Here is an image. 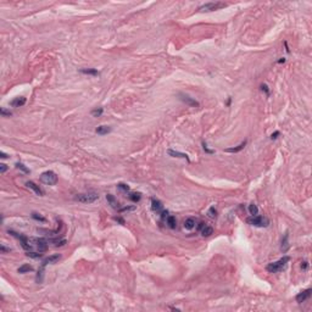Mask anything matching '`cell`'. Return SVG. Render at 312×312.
I'll list each match as a JSON object with an SVG mask.
<instances>
[{
    "instance_id": "13",
    "label": "cell",
    "mask_w": 312,
    "mask_h": 312,
    "mask_svg": "<svg viewBox=\"0 0 312 312\" xmlns=\"http://www.w3.org/2000/svg\"><path fill=\"white\" fill-rule=\"evenodd\" d=\"M60 258H61V255H60V254L51 255V256H49V257H47L45 260H44V261L42 262V265H43V266H47V265H49V263H56Z\"/></svg>"
},
{
    "instance_id": "20",
    "label": "cell",
    "mask_w": 312,
    "mask_h": 312,
    "mask_svg": "<svg viewBox=\"0 0 312 312\" xmlns=\"http://www.w3.org/2000/svg\"><path fill=\"white\" fill-rule=\"evenodd\" d=\"M195 223H196V221H195L194 218H191V217H190V218H187V220L184 221V224H183V226H184L185 229H188V231H191V229L195 227Z\"/></svg>"
},
{
    "instance_id": "10",
    "label": "cell",
    "mask_w": 312,
    "mask_h": 312,
    "mask_svg": "<svg viewBox=\"0 0 312 312\" xmlns=\"http://www.w3.org/2000/svg\"><path fill=\"white\" fill-rule=\"evenodd\" d=\"M167 154L169 156H172V157H181V159H184L189 162V156L184 152H181V151H176V150H172V149H168L167 150Z\"/></svg>"
},
{
    "instance_id": "34",
    "label": "cell",
    "mask_w": 312,
    "mask_h": 312,
    "mask_svg": "<svg viewBox=\"0 0 312 312\" xmlns=\"http://www.w3.org/2000/svg\"><path fill=\"white\" fill-rule=\"evenodd\" d=\"M0 114H1V116L3 117H10V116H12V112L10 110H6L5 107H1L0 109Z\"/></svg>"
},
{
    "instance_id": "37",
    "label": "cell",
    "mask_w": 312,
    "mask_h": 312,
    "mask_svg": "<svg viewBox=\"0 0 312 312\" xmlns=\"http://www.w3.org/2000/svg\"><path fill=\"white\" fill-rule=\"evenodd\" d=\"M203 149H204V151H205L206 154H213V152H215V150H210V149H209V146H207V144H206L205 142H203Z\"/></svg>"
},
{
    "instance_id": "28",
    "label": "cell",
    "mask_w": 312,
    "mask_h": 312,
    "mask_svg": "<svg viewBox=\"0 0 312 312\" xmlns=\"http://www.w3.org/2000/svg\"><path fill=\"white\" fill-rule=\"evenodd\" d=\"M207 215H209V216H210L211 218H217L218 212H217V210L212 206V207H210V209H209V211H207Z\"/></svg>"
},
{
    "instance_id": "1",
    "label": "cell",
    "mask_w": 312,
    "mask_h": 312,
    "mask_svg": "<svg viewBox=\"0 0 312 312\" xmlns=\"http://www.w3.org/2000/svg\"><path fill=\"white\" fill-rule=\"evenodd\" d=\"M289 261H290V257H289V256H283L282 258H279L278 261L268 263V265H267V267H266V270L268 271L270 273H277V272H280L282 270H284V268H285V266H287V263H288Z\"/></svg>"
},
{
    "instance_id": "7",
    "label": "cell",
    "mask_w": 312,
    "mask_h": 312,
    "mask_svg": "<svg viewBox=\"0 0 312 312\" xmlns=\"http://www.w3.org/2000/svg\"><path fill=\"white\" fill-rule=\"evenodd\" d=\"M178 96H179V99H181L183 102L187 104V105H189V106H191V107H200L199 101H196L194 98H191V96H189V95H187V94H183V93H179V94H178Z\"/></svg>"
},
{
    "instance_id": "44",
    "label": "cell",
    "mask_w": 312,
    "mask_h": 312,
    "mask_svg": "<svg viewBox=\"0 0 312 312\" xmlns=\"http://www.w3.org/2000/svg\"><path fill=\"white\" fill-rule=\"evenodd\" d=\"M204 227H205V223H204V222H200V223L198 224V231H201Z\"/></svg>"
},
{
    "instance_id": "22",
    "label": "cell",
    "mask_w": 312,
    "mask_h": 312,
    "mask_svg": "<svg viewBox=\"0 0 312 312\" xmlns=\"http://www.w3.org/2000/svg\"><path fill=\"white\" fill-rule=\"evenodd\" d=\"M200 232H201V235L204 238H207V236H210V235L213 234V228L211 226H205Z\"/></svg>"
},
{
    "instance_id": "6",
    "label": "cell",
    "mask_w": 312,
    "mask_h": 312,
    "mask_svg": "<svg viewBox=\"0 0 312 312\" xmlns=\"http://www.w3.org/2000/svg\"><path fill=\"white\" fill-rule=\"evenodd\" d=\"M9 233H10L11 235H13V236H16V238H17V239L21 241L22 248H23L26 251H29V250L32 249V245H31V240H32V239H29V238H27V236L23 235V234H18V233L13 232V231H10V229H9Z\"/></svg>"
},
{
    "instance_id": "15",
    "label": "cell",
    "mask_w": 312,
    "mask_h": 312,
    "mask_svg": "<svg viewBox=\"0 0 312 312\" xmlns=\"http://www.w3.org/2000/svg\"><path fill=\"white\" fill-rule=\"evenodd\" d=\"M246 146V140H244L243 143H240L239 145H236V146H233V148H227V149H224L226 152H239L241 151Z\"/></svg>"
},
{
    "instance_id": "8",
    "label": "cell",
    "mask_w": 312,
    "mask_h": 312,
    "mask_svg": "<svg viewBox=\"0 0 312 312\" xmlns=\"http://www.w3.org/2000/svg\"><path fill=\"white\" fill-rule=\"evenodd\" d=\"M34 243H35V246L38 249L39 252H44L48 250V244H49V240L44 239V238H34L32 239Z\"/></svg>"
},
{
    "instance_id": "27",
    "label": "cell",
    "mask_w": 312,
    "mask_h": 312,
    "mask_svg": "<svg viewBox=\"0 0 312 312\" xmlns=\"http://www.w3.org/2000/svg\"><path fill=\"white\" fill-rule=\"evenodd\" d=\"M49 243L54 244L55 246H64L67 241H66V239H49Z\"/></svg>"
},
{
    "instance_id": "32",
    "label": "cell",
    "mask_w": 312,
    "mask_h": 312,
    "mask_svg": "<svg viewBox=\"0 0 312 312\" xmlns=\"http://www.w3.org/2000/svg\"><path fill=\"white\" fill-rule=\"evenodd\" d=\"M117 188L120 189V190H122V191H124V193H127V191L131 190V189H129V185H127L126 183H118V184H117Z\"/></svg>"
},
{
    "instance_id": "23",
    "label": "cell",
    "mask_w": 312,
    "mask_h": 312,
    "mask_svg": "<svg viewBox=\"0 0 312 312\" xmlns=\"http://www.w3.org/2000/svg\"><path fill=\"white\" fill-rule=\"evenodd\" d=\"M44 267H45V266H43V265H42V267H40V268L38 270V273H37L35 282H37V283H38V284H39V283H42V282H43V278H44Z\"/></svg>"
},
{
    "instance_id": "21",
    "label": "cell",
    "mask_w": 312,
    "mask_h": 312,
    "mask_svg": "<svg viewBox=\"0 0 312 312\" xmlns=\"http://www.w3.org/2000/svg\"><path fill=\"white\" fill-rule=\"evenodd\" d=\"M166 223H167V226L171 229H174L177 227V220H176L174 216H171V215H168L167 218H166Z\"/></svg>"
},
{
    "instance_id": "24",
    "label": "cell",
    "mask_w": 312,
    "mask_h": 312,
    "mask_svg": "<svg viewBox=\"0 0 312 312\" xmlns=\"http://www.w3.org/2000/svg\"><path fill=\"white\" fill-rule=\"evenodd\" d=\"M128 199L132 200L133 203H138V201H140V199H142V194H140V193H131L128 195Z\"/></svg>"
},
{
    "instance_id": "43",
    "label": "cell",
    "mask_w": 312,
    "mask_h": 312,
    "mask_svg": "<svg viewBox=\"0 0 312 312\" xmlns=\"http://www.w3.org/2000/svg\"><path fill=\"white\" fill-rule=\"evenodd\" d=\"M0 157H1V159H7V157H9V155L5 154L4 151H0Z\"/></svg>"
},
{
    "instance_id": "39",
    "label": "cell",
    "mask_w": 312,
    "mask_h": 312,
    "mask_svg": "<svg viewBox=\"0 0 312 312\" xmlns=\"http://www.w3.org/2000/svg\"><path fill=\"white\" fill-rule=\"evenodd\" d=\"M168 216V211L167 210H162L161 211V220H166Z\"/></svg>"
},
{
    "instance_id": "19",
    "label": "cell",
    "mask_w": 312,
    "mask_h": 312,
    "mask_svg": "<svg viewBox=\"0 0 312 312\" xmlns=\"http://www.w3.org/2000/svg\"><path fill=\"white\" fill-rule=\"evenodd\" d=\"M80 73H83V75H88V76H99L100 72L95 68H82L79 70Z\"/></svg>"
},
{
    "instance_id": "3",
    "label": "cell",
    "mask_w": 312,
    "mask_h": 312,
    "mask_svg": "<svg viewBox=\"0 0 312 312\" xmlns=\"http://www.w3.org/2000/svg\"><path fill=\"white\" fill-rule=\"evenodd\" d=\"M246 222L250 226H255V227H268L270 226V220L263 216H251L246 218Z\"/></svg>"
},
{
    "instance_id": "35",
    "label": "cell",
    "mask_w": 312,
    "mask_h": 312,
    "mask_svg": "<svg viewBox=\"0 0 312 312\" xmlns=\"http://www.w3.org/2000/svg\"><path fill=\"white\" fill-rule=\"evenodd\" d=\"M137 209V206H126V207H122V209H120V212H129V211H134Z\"/></svg>"
},
{
    "instance_id": "45",
    "label": "cell",
    "mask_w": 312,
    "mask_h": 312,
    "mask_svg": "<svg viewBox=\"0 0 312 312\" xmlns=\"http://www.w3.org/2000/svg\"><path fill=\"white\" fill-rule=\"evenodd\" d=\"M0 249H1L3 252H10V249H7L5 245H1V248H0Z\"/></svg>"
},
{
    "instance_id": "16",
    "label": "cell",
    "mask_w": 312,
    "mask_h": 312,
    "mask_svg": "<svg viewBox=\"0 0 312 312\" xmlns=\"http://www.w3.org/2000/svg\"><path fill=\"white\" fill-rule=\"evenodd\" d=\"M289 246H290V245H289V234L287 232L284 234V236H283V240H282V245H280L282 252H287L289 250Z\"/></svg>"
},
{
    "instance_id": "14",
    "label": "cell",
    "mask_w": 312,
    "mask_h": 312,
    "mask_svg": "<svg viewBox=\"0 0 312 312\" xmlns=\"http://www.w3.org/2000/svg\"><path fill=\"white\" fill-rule=\"evenodd\" d=\"M26 98L25 96H20V98H16V99H13L11 102H10V105L12 107H21V106H23L25 104H26Z\"/></svg>"
},
{
    "instance_id": "38",
    "label": "cell",
    "mask_w": 312,
    "mask_h": 312,
    "mask_svg": "<svg viewBox=\"0 0 312 312\" xmlns=\"http://www.w3.org/2000/svg\"><path fill=\"white\" fill-rule=\"evenodd\" d=\"M7 171V166L5 163H0V173H5Z\"/></svg>"
},
{
    "instance_id": "33",
    "label": "cell",
    "mask_w": 312,
    "mask_h": 312,
    "mask_svg": "<svg viewBox=\"0 0 312 312\" xmlns=\"http://www.w3.org/2000/svg\"><path fill=\"white\" fill-rule=\"evenodd\" d=\"M16 167H17L18 169H21V171H23L25 173H31V171H29V169H28L22 162H16Z\"/></svg>"
},
{
    "instance_id": "18",
    "label": "cell",
    "mask_w": 312,
    "mask_h": 312,
    "mask_svg": "<svg viewBox=\"0 0 312 312\" xmlns=\"http://www.w3.org/2000/svg\"><path fill=\"white\" fill-rule=\"evenodd\" d=\"M106 200H107V203L111 205V207H112V209H118L120 204H118V201L116 200V198H115L114 195L107 194V195H106Z\"/></svg>"
},
{
    "instance_id": "30",
    "label": "cell",
    "mask_w": 312,
    "mask_h": 312,
    "mask_svg": "<svg viewBox=\"0 0 312 312\" xmlns=\"http://www.w3.org/2000/svg\"><path fill=\"white\" fill-rule=\"evenodd\" d=\"M26 255L28 257H32V258H42L43 257V254H39V252H33V251H27Z\"/></svg>"
},
{
    "instance_id": "29",
    "label": "cell",
    "mask_w": 312,
    "mask_h": 312,
    "mask_svg": "<svg viewBox=\"0 0 312 312\" xmlns=\"http://www.w3.org/2000/svg\"><path fill=\"white\" fill-rule=\"evenodd\" d=\"M32 218H34L35 221H39V222H47V218L43 217L42 215L37 213V212H32Z\"/></svg>"
},
{
    "instance_id": "26",
    "label": "cell",
    "mask_w": 312,
    "mask_h": 312,
    "mask_svg": "<svg viewBox=\"0 0 312 312\" xmlns=\"http://www.w3.org/2000/svg\"><path fill=\"white\" fill-rule=\"evenodd\" d=\"M32 271H33V267L29 266V265H22L17 270L18 273H27V272H32Z\"/></svg>"
},
{
    "instance_id": "46",
    "label": "cell",
    "mask_w": 312,
    "mask_h": 312,
    "mask_svg": "<svg viewBox=\"0 0 312 312\" xmlns=\"http://www.w3.org/2000/svg\"><path fill=\"white\" fill-rule=\"evenodd\" d=\"M285 62V59L284 57H282V59H279L278 60V64H284Z\"/></svg>"
},
{
    "instance_id": "31",
    "label": "cell",
    "mask_w": 312,
    "mask_h": 312,
    "mask_svg": "<svg viewBox=\"0 0 312 312\" xmlns=\"http://www.w3.org/2000/svg\"><path fill=\"white\" fill-rule=\"evenodd\" d=\"M102 112H104V109H102V107L94 109V110L92 111V116H93V117H100V116L102 115Z\"/></svg>"
},
{
    "instance_id": "5",
    "label": "cell",
    "mask_w": 312,
    "mask_h": 312,
    "mask_svg": "<svg viewBox=\"0 0 312 312\" xmlns=\"http://www.w3.org/2000/svg\"><path fill=\"white\" fill-rule=\"evenodd\" d=\"M227 4L224 3H221V1H216V3H207V4H204L199 7V11L200 12H210V11H216V10H220L222 7H226Z\"/></svg>"
},
{
    "instance_id": "42",
    "label": "cell",
    "mask_w": 312,
    "mask_h": 312,
    "mask_svg": "<svg viewBox=\"0 0 312 312\" xmlns=\"http://www.w3.org/2000/svg\"><path fill=\"white\" fill-rule=\"evenodd\" d=\"M115 221H117L118 223H121V224H124V220L122 217H115Z\"/></svg>"
},
{
    "instance_id": "17",
    "label": "cell",
    "mask_w": 312,
    "mask_h": 312,
    "mask_svg": "<svg viewBox=\"0 0 312 312\" xmlns=\"http://www.w3.org/2000/svg\"><path fill=\"white\" fill-rule=\"evenodd\" d=\"M112 129H111V127H109V126H99V127L95 129L96 134H99V136H105L107 133H110Z\"/></svg>"
},
{
    "instance_id": "12",
    "label": "cell",
    "mask_w": 312,
    "mask_h": 312,
    "mask_svg": "<svg viewBox=\"0 0 312 312\" xmlns=\"http://www.w3.org/2000/svg\"><path fill=\"white\" fill-rule=\"evenodd\" d=\"M151 209L155 212H161L163 210V205H162V203L160 201V200L152 198L151 199Z\"/></svg>"
},
{
    "instance_id": "9",
    "label": "cell",
    "mask_w": 312,
    "mask_h": 312,
    "mask_svg": "<svg viewBox=\"0 0 312 312\" xmlns=\"http://www.w3.org/2000/svg\"><path fill=\"white\" fill-rule=\"evenodd\" d=\"M311 293H312V289H306V290H302V292H300L298 295H296V298H295V300H296V302L298 304H302V302H305L310 296H311Z\"/></svg>"
},
{
    "instance_id": "11",
    "label": "cell",
    "mask_w": 312,
    "mask_h": 312,
    "mask_svg": "<svg viewBox=\"0 0 312 312\" xmlns=\"http://www.w3.org/2000/svg\"><path fill=\"white\" fill-rule=\"evenodd\" d=\"M26 185L28 188H31L32 190H34V193L37 195H40V196H43L44 195V191L39 188V185H37L34 182H32V181H28V182H26Z\"/></svg>"
},
{
    "instance_id": "36",
    "label": "cell",
    "mask_w": 312,
    "mask_h": 312,
    "mask_svg": "<svg viewBox=\"0 0 312 312\" xmlns=\"http://www.w3.org/2000/svg\"><path fill=\"white\" fill-rule=\"evenodd\" d=\"M260 88H261V90H262L267 96H270V88H268V85L263 83V84H261V87H260Z\"/></svg>"
},
{
    "instance_id": "2",
    "label": "cell",
    "mask_w": 312,
    "mask_h": 312,
    "mask_svg": "<svg viewBox=\"0 0 312 312\" xmlns=\"http://www.w3.org/2000/svg\"><path fill=\"white\" fill-rule=\"evenodd\" d=\"M99 199V194L95 191H89V193H83V194H77L75 196V200L82 204H93Z\"/></svg>"
},
{
    "instance_id": "41",
    "label": "cell",
    "mask_w": 312,
    "mask_h": 312,
    "mask_svg": "<svg viewBox=\"0 0 312 312\" xmlns=\"http://www.w3.org/2000/svg\"><path fill=\"white\" fill-rule=\"evenodd\" d=\"M300 266H301V268H302L304 271H306V270L308 268V262H307V261H302Z\"/></svg>"
},
{
    "instance_id": "40",
    "label": "cell",
    "mask_w": 312,
    "mask_h": 312,
    "mask_svg": "<svg viewBox=\"0 0 312 312\" xmlns=\"http://www.w3.org/2000/svg\"><path fill=\"white\" fill-rule=\"evenodd\" d=\"M279 136H280V132H279V131H276V132H274V133H272V136H271V139H272V140H274V139H277V138H278Z\"/></svg>"
},
{
    "instance_id": "4",
    "label": "cell",
    "mask_w": 312,
    "mask_h": 312,
    "mask_svg": "<svg viewBox=\"0 0 312 312\" xmlns=\"http://www.w3.org/2000/svg\"><path fill=\"white\" fill-rule=\"evenodd\" d=\"M59 181V178L55 172L53 171H45L40 174V182L47 184V185H55Z\"/></svg>"
},
{
    "instance_id": "25",
    "label": "cell",
    "mask_w": 312,
    "mask_h": 312,
    "mask_svg": "<svg viewBox=\"0 0 312 312\" xmlns=\"http://www.w3.org/2000/svg\"><path fill=\"white\" fill-rule=\"evenodd\" d=\"M249 213L251 215V216H257V215H258V207H257V205L250 204L249 205Z\"/></svg>"
}]
</instances>
